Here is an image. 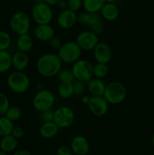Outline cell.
Here are the masks:
<instances>
[{"mask_svg":"<svg viewBox=\"0 0 154 155\" xmlns=\"http://www.w3.org/2000/svg\"><path fill=\"white\" fill-rule=\"evenodd\" d=\"M33 47V37L29 33L18 36L16 40V48L18 51L29 52Z\"/></svg>","mask_w":154,"mask_h":155,"instance_id":"ffe728a7","label":"cell"},{"mask_svg":"<svg viewBox=\"0 0 154 155\" xmlns=\"http://www.w3.org/2000/svg\"><path fill=\"white\" fill-rule=\"evenodd\" d=\"M57 23L62 29L68 30L73 27L77 24L76 12L66 8L60 11L57 18Z\"/></svg>","mask_w":154,"mask_h":155,"instance_id":"4fadbf2b","label":"cell"},{"mask_svg":"<svg viewBox=\"0 0 154 155\" xmlns=\"http://www.w3.org/2000/svg\"><path fill=\"white\" fill-rule=\"evenodd\" d=\"M31 15L36 24H44L51 22L54 13L51 6L45 2H39L33 5Z\"/></svg>","mask_w":154,"mask_h":155,"instance_id":"ba28073f","label":"cell"},{"mask_svg":"<svg viewBox=\"0 0 154 155\" xmlns=\"http://www.w3.org/2000/svg\"><path fill=\"white\" fill-rule=\"evenodd\" d=\"M92 51L93 57L97 63L108 64L113 57L111 48L107 42H99Z\"/></svg>","mask_w":154,"mask_h":155,"instance_id":"7c38bea8","label":"cell"},{"mask_svg":"<svg viewBox=\"0 0 154 155\" xmlns=\"http://www.w3.org/2000/svg\"><path fill=\"white\" fill-rule=\"evenodd\" d=\"M105 2H108V3H115L116 2V0H104Z\"/></svg>","mask_w":154,"mask_h":155,"instance_id":"7bdbcfd3","label":"cell"},{"mask_svg":"<svg viewBox=\"0 0 154 155\" xmlns=\"http://www.w3.org/2000/svg\"><path fill=\"white\" fill-rule=\"evenodd\" d=\"M63 62L57 54L52 52L45 53L38 58L36 70L41 76L47 78L55 77L62 69Z\"/></svg>","mask_w":154,"mask_h":155,"instance_id":"6da1fadb","label":"cell"},{"mask_svg":"<svg viewBox=\"0 0 154 155\" xmlns=\"http://www.w3.org/2000/svg\"><path fill=\"white\" fill-rule=\"evenodd\" d=\"M75 120V114L72 109L68 106H60L54 110V122L59 128H68Z\"/></svg>","mask_w":154,"mask_h":155,"instance_id":"9c48e42d","label":"cell"},{"mask_svg":"<svg viewBox=\"0 0 154 155\" xmlns=\"http://www.w3.org/2000/svg\"><path fill=\"white\" fill-rule=\"evenodd\" d=\"M11 30L18 36L28 33L31 27V21L26 12L19 11L11 17L9 22Z\"/></svg>","mask_w":154,"mask_h":155,"instance_id":"5b68a950","label":"cell"},{"mask_svg":"<svg viewBox=\"0 0 154 155\" xmlns=\"http://www.w3.org/2000/svg\"><path fill=\"white\" fill-rule=\"evenodd\" d=\"M57 8L60 11L65 10L67 8V0H58V2L56 4Z\"/></svg>","mask_w":154,"mask_h":155,"instance_id":"f35d334b","label":"cell"},{"mask_svg":"<svg viewBox=\"0 0 154 155\" xmlns=\"http://www.w3.org/2000/svg\"><path fill=\"white\" fill-rule=\"evenodd\" d=\"M12 67V55L6 51H0V74H3L10 70Z\"/></svg>","mask_w":154,"mask_h":155,"instance_id":"cb8c5ba5","label":"cell"},{"mask_svg":"<svg viewBox=\"0 0 154 155\" xmlns=\"http://www.w3.org/2000/svg\"><path fill=\"white\" fill-rule=\"evenodd\" d=\"M90 15L91 13L87 12H82V13L77 15V23L80 25L88 26Z\"/></svg>","mask_w":154,"mask_h":155,"instance_id":"d6a6232c","label":"cell"},{"mask_svg":"<svg viewBox=\"0 0 154 155\" xmlns=\"http://www.w3.org/2000/svg\"><path fill=\"white\" fill-rule=\"evenodd\" d=\"M35 3H39V2H43V0H34Z\"/></svg>","mask_w":154,"mask_h":155,"instance_id":"ee69618b","label":"cell"},{"mask_svg":"<svg viewBox=\"0 0 154 155\" xmlns=\"http://www.w3.org/2000/svg\"><path fill=\"white\" fill-rule=\"evenodd\" d=\"M127 96L125 85L119 81H112L106 85L104 97L110 104H119L123 102Z\"/></svg>","mask_w":154,"mask_h":155,"instance_id":"7a4b0ae2","label":"cell"},{"mask_svg":"<svg viewBox=\"0 0 154 155\" xmlns=\"http://www.w3.org/2000/svg\"><path fill=\"white\" fill-rule=\"evenodd\" d=\"M82 52V50L75 41H66L57 50V55L63 63L73 64L80 59Z\"/></svg>","mask_w":154,"mask_h":155,"instance_id":"3957f363","label":"cell"},{"mask_svg":"<svg viewBox=\"0 0 154 155\" xmlns=\"http://www.w3.org/2000/svg\"><path fill=\"white\" fill-rule=\"evenodd\" d=\"M87 89L91 96H102L106 89V84L102 79L92 77L86 83Z\"/></svg>","mask_w":154,"mask_h":155,"instance_id":"2e32d148","label":"cell"},{"mask_svg":"<svg viewBox=\"0 0 154 155\" xmlns=\"http://www.w3.org/2000/svg\"><path fill=\"white\" fill-rule=\"evenodd\" d=\"M73 155H77V154H73Z\"/></svg>","mask_w":154,"mask_h":155,"instance_id":"7dc6e473","label":"cell"},{"mask_svg":"<svg viewBox=\"0 0 154 155\" xmlns=\"http://www.w3.org/2000/svg\"><path fill=\"white\" fill-rule=\"evenodd\" d=\"M105 3L104 0H82V7L89 13H99Z\"/></svg>","mask_w":154,"mask_h":155,"instance_id":"7402d4cb","label":"cell"},{"mask_svg":"<svg viewBox=\"0 0 154 155\" xmlns=\"http://www.w3.org/2000/svg\"><path fill=\"white\" fill-rule=\"evenodd\" d=\"M82 7V0H67V8L77 12Z\"/></svg>","mask_w":154,"mask_h":155,"instance_id":"836d02e7","label":"cell"},{"mask_svg":"<svg viewBox=\"0 0 154 155\" xmlns=\"http://www.w3.org/2000/svg\"><path fill=\"white\" fill-rule=\"evenodd\" d=\"M39 118L42 123H47L54 121V110H53L52 108L42 110V111L39 112Z\"/></svg>","mask_w":154,"mask_h":155,"instance_id":"1f68e13d","label":"cell"},{"mask_svg":"<svg viewBox=\"0 0 154 155\" xmlns=\"http://www.w3.org/2000/svg\"><path fill=\"white\" fill-rule=\"evenodd\" d=\"M93 67L94 64L86 59H79L72 64V71L75 80H80L85 83L91 80L93 76Z\"/></svg>","mask_w":154,"mask_h":155,"instance_id":"52a82bcc","label":"cell"},{"mask_svg":"<svg viewBox=\"0 0 154 155\" xmlns=\"http://www.w3.org/2000/svg\"><path fill=\"white\" fill-rule=\"evenodd\" d=\"M57 2H58V0H43V2L46 3V4H48L50 6L56 5Z\"/></svg>","mask_w":154,"mask_h":155,"instance_id":"b9f144b4","label":"cell"},{"mask_svg":"<svg viewBox=\"0 0 154 155\" xmlns=\"http://www.w3.org/2000/svg\"><path fill=\"white\" fill-rule=\"evenodd\" d=\"M73 84V92L74 96L76 97H81L85 94V92L87 89V86H86V83L83 81H80V80H76L72 83Z\"/></svg>","mask_w":154,"mask_h":155,"instance_id":"f546056e","label":"cell"},{"mask_svg":"<svg viewBox=\"0 0 154 155\" xmlns=\"http://www.w3.org/2000/svg\"><path fill=\"white\" fill-rule=\"evenodd\" d=\"M109 73V68L107 64L96 63L93 67L94 77L99 79H104Z\"/></svg>","mask_w":154,"mask_h":155,"instance_id":"484cf974","label":"cell"},{"mask_svg":"<svg viewBox=\"0 0 154 155\" xmlns=\"http://www.w3.org/2000/svg\"><path fill=\"white\" fill-rule=\"evenodd\" d=\"M55 96L51 90L42 89L38 90L33 98V106L38 112L52 108L55 104Z\"/></svg>","mask_w":154,"mask_h":155,"instance_id":"8992f818","label":"cell"},{"mask_svg":"<svg viewBox=\"0 0 154 155\" xmlns=\"http://www.w3.org/2000/svg\"><path fill=\"white\" fill-rule=\"evenodd\" d=\"M90 99H91V96H89V95H85L84 94L82 96H81L82 102L84 104H86V105H88V104Z\"/></svg>","mask_w":154,"mask_h":155,"instance_id":"60d3db41","label":"cell"},{"mask_svg":"<svg viewBox=\"0 0 154 155\" xmlns=\"http://www.w3.org/2000/svg\"><path fill=\"white\" fill-rule=\"evenodd\" d=\"M5 116L13 122L18 120L22 116V110L18 106H10L6 111Z\"/></svg>","mask_w":154,"mask_h":155,"instance_id":"83f0119b","label":"cell"},{"mask_svg":"<svg viewBox=\"0 0 154 155\" xmlns=\"http://www.w3.org/2000/svg\"><path fill=\"white\" fill-rule=\"evenodd\" d=\"M89 28H90L91 31H92L93 33H95V34H97L98 36V35L102 33L103 31H104V23H103V21H99V22L96 23V24H93V25H92L91 27H89Z\"/></svg>","mask_w":154,"mask_h":155,"instance_id":"d590c367","label":"cell"},{"mask_svg":"<svg viewBox=\"0 0 154 155\" xmlns=\"http://www.w3.org/2000/svg\"><path fill=\"white\" fill-rule=\"evenodd\" d=\"M30 59L27 53L17 51L12 54V67L15 71H24L28 67Z\"/></svg>","mask_w":154,"mask_h":155,"instance_id":"e0dca14e","label":"cell"},{"mask_svg":"<svg viewBox=\"0 0 154 155\" xmlns=\"http://www.w3.org/2000/svg\"><path fill=\"white\" fill-rule=\"evenodd\" d=\"M0 155H7L5 152H4V151H2V150H0Z\"/></svg>","mask_w":154,"mask_h":155,"instance_id":"bcb514c9","label":"cell"},{"mask_svg":"<svg viewBox=\"0 0 154 155\" xmlns=\"http://www.w3.org/2000/svg\"><path fill=\"white\" fill-rule=\"evenodd\" d=\"M14 122L5 115L0 116V137L11 135L13 130Z\"/></svg>","mask_w":154,"mask_h":155,"instance_id":"d4e9b609","label":"cell"},{"mask_svg":"<svg viewBox=\"0 0 154 155\" xmlns=\"http://www.w3.org/2000/svg\"><path fill=\"white\" fill-rule=\"evenodd\" d=\"M34 36L41 42H48L54 36V29L50 24H36L34 29Z\"/></svg>","mask_w":154,"mask_h":155,"instance_id":"9a60e30c","label":"cell"},{"mask_svg":"<svg viewBox=\"0 0 154 155\" xmlns=\"http://www.w3.org/2000/svg\"><path fill=\"white\" fill-rule=\"evenodd\" d=\"M57 79L60 82L65 83H73L75 81V77L71 69H61L57 75Z\"/></svg>","mask_w":154,"mask_h":155,"instance_id":"f1b7e54d","label":"cell"},{"mask_svg":"<svg viewBox=\"0 0 154 155\" xmlns=\"http://www.w3.org/2000/svg\"><path fill=\"white\" fill-rule=\"evenodd\" d=\"M109 103L102 96H91V99L88 104V107L91 113L96 117H103L107 114L109 110Z\"/></svg>","mask_w":154,"mask_h":155,"instance_id":"8fae6325","label":"cell"},{"mask_svg":"<svg viewBox=\"0 0 154 155\" xmlns=\"http://www.w3.org/2000/svg\"><path fill=\"white\" fill-rule=\"evenodd\" d=\"M57 155H73L71 148L67 145H60L56 151Z\"/></svg>","mask_w":154,"mask_h":155,"instance_id":"8d00e7d4","label":"cell"},{"mask_svg":"<svg viewBox=\"0 0 154 155\" xmlns=\"http://www.w3.org/2000/svg\"><path fill=\"white\" fill-rule=\"evenodd\" d=\"M11 135L13 136H14L16 139H21L24 136V129L22 127H19V126H14L13 128V130H12Z\"/></svg>","mask_w":154,"mask_h":155,"instance_id":"74e56055","label":"cell"},{"mask_svg":"<svg viewBox=\"0 0 154 155\" xmlns=\"http://www.w3.org/2000/svg\"><path fill=\"white\" fill-rule=\"evenodd\" d=\"M103 19L107 21H114L119 15V8L115 3L106 2L100 12Z\"/></svg>","mask_w":154,"mask_h":155,"instance_id":"ac0fdd59","label":"cell"},{"mask_svg":"<svg viewBox=\"0 0 154 155\" xmlns=\"http://www.w3.org/2000/svg\"><path fill=\"white\" fill-rule=\"evenodd\" d=\"M10 107V102L7 95L0 92V116L5 114L6 111Z\"/></svg>","mask_w":154,"mask_h":155,"instance_id":"4dcf8cb0","label":"cell"},{"mask_svg":"<svg viewBox=\"0 0 154 155\" xmlns=\"http://www.w3.org/2000/svg\"><path fill=\"white\" fill-rule=\"evenodd\" d=\"M59 127L54 122L42 123L39 130V133L42 138L45 139H50L54 138L59 131Z\"/></svg>","mask_w":154,"mask_h":155,"instance_id":"d6986e66","label":"cell"},{"mask_svg":"<svg viewBox=\"0 0 154 155\" xmlns=\"http://www.w3.org/2000/svg\"><path fill=\"white\" fill-rule=\"evenodd\" d=\"M69 147L73 154L86 155L90 151V144L88 140L81 135H77L71 139Z\"/></svg>","mask_w":154,"mask_h":155,"instance_id":"5bb4252c","label":"cell"},{"mask_svg":"<svg viewBox=\"0 0 154 155\" xmlns=\"http://www.w3.org/2000/svg\"><path fill=\"white\" fill-rule=\"evenodd\" d=\"M48 44H49V46L51 47L52 49L58 50L59 48H60V46L62 45L63 42H62L61 39H60V38L54 36V37H52L49 41H48Z\"/></svg>","mask_w":154,"mask_h":155,"instance_id":"e575fe53","label":"cell"},{"mask_svg":"<svg viewBox=\"0 0 154 155\" xmlns=\"http://www.w3.org/2000/svg\"><path fill=\"white\" fill-rule=\"evenodd\" d=\"M7 84L10 90L18 94L25 93L29 90L30 80L28 76L23 71L11 72L7 78Z\"/></svg>","mask_w":154,"mask_h":155,"instance_id":"277c9868","label":"cell"},{"mask_svg":"<svg viewBox=\"0 0 154 155\" xmlns=\"http://www.w3.org/2000/svg\"><path fill=\"white\" fill-rule=\"evenodd\" d=\"M75 42L82 51H92L99 42V38L91 30H84L77 35Z\"/></svg>","mask_w":154,"mask_h":155,"instance_id":"30bf717a","label":"cell"},{"mask_svg":"<svg viewBox=\"0 0 154 155\" xmlns=\"http://www.w3.org/2000/svg\"><path fill=\"white\" fill-rule=\"evenodd\" d=\"M12 155H32L31 153L27 150H18L14 152Z\"/></svg>","mask_w":154,"mask_h":155,"instance_id":"ab89813d","label":"cell"},{"mask_svg":"<svg viewBox=\"0 0 154 155\" xmlns=\"http://www.w3.org/2000/svg\"><path fill=\"white\" fill-rule=\"evenodd\" d=\"M57 93L63 99H69L74 96L73 84L72 83L60 82L57 86Z\"/></svg>","mask_w":154,"mask_h":155,"instance_id":"603a6c76","label":"cell"},{"mask_svg":"<svg viewBox=\"0 0 154 155\" xmlns=\"http://www.w3.org/2000/svg\"><path fill=\"white\" fill-rule=\"evenodd\" d=\"M152 146H153L154 148V133L152 136Z\"/></svg>","mask_w":154,"mask_h":155,"instance_id":"f6af8a7d","label":"cell"},{"mask_svg":"<svg viewBox=\"0 0 154 155\" xmlns=\"http://www.w3.org/2000/svg\"><path fill=\"white\" fill-rule=\"evenodd\" d=\"M18 145V139H16L11 134L3 136L0 140V150L5 152L6 154L14 152L17 149Z\"/></svg>","mask_w":154,"mask_h":155,"instance_id":"44dd1931","label":"cell"},{"mask_svg":"<svg viewBox=\"0 0 154 155\" xmlns=\"http://www.w3.org/2000/svg\"><path fill=\"white\" fill-rule=\"evenodd\" d=\"M11 36L8 32L0 30V51H6L11 45Z\"/></svg>","mask_w":154,"mask_h":155,"instance_id":"4316f807","label":"cell"}]
</instances>
